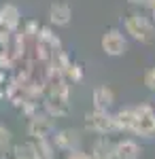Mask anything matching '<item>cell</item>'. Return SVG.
I'll return each mask as SVG.
<instances>
[{
    "label": "cell",
    "mask_w": 155,
    "mask_h": 159,
    "mask_svg": "<svg viewBox=\"0 0 155 159\" xmlns=\"http://www.w3.org/2000/svg\"><path fill=\"white\" fill-rule=\"evenodd\" d=\"M28 136L32 140H45V138H51L53 132H55V119L49 117L47 112H36L34 117H30L28 121V127H26Z\"/></svg>",
    "instance_id": "cell-5"
},
{
    "label": "cell",
    "mask_w": 155,
    "mask_h": 159,
    "mask_svg": "<svg viewBox=\"0 0 155 159\" xmlns=\"http://www.w3.org/2000/svg\"><path fill=\"white\" fill-rule=\"evenodd\" d=\"M13 155H15V159H40L34 140H30V142H21V144L13 147Z\"/></svg>",
    "instance_id": "cell-14"
},
{
    "label": "cell",
    "mask_w": 155,
    "mask_h": 159,
    "mask_svg": "<svg viewBox=\"0 0 155 159\" xmlns=\"http://www.w3.org/2000/svg\"><path fill=\"white\" fill-rule=\"evenodd\" d=\"M115 159H140L143 148L134 138H123L119 142H115Z\"/></svg>",
    "instance_id": "cell-8"
},
{
    "label": "cell",
    "mask_w": 155,
    "mask_h": 159,
    "mask_svg": "<svg viewBox=\"0 0 155 159\" xmlns=\"http://www.w3.org/2000/svg\"><path fill=\"white\" fill-rule=\"evenodd\" d=\"M113 121H115L117 132L132 134V125H134V108H132V106H123V108H119L117 112H113Z\"/></svg>",
    "instance_id": "cell-13"
},
{
    "label": "cell",
    "mask_w": 155,
    "mask_h": 159,
    "mask_svg": "<svg viewBox=\"0 0 155 159\" xmlns=\"http://www.w3.org/2000/svg\"><path fill=\"white\" fill-rule=\"evenodd\" d=\"M0 24L4 25L7 30L15 32V30L21 25V11H19L15 4H11V2L2 4V7H0Z\"/></svg>",
    "instance_id": "cell-11"
},
{
    "label": "cell",
    "mask_w": 155,
    "mask_h": 159,
    "mask_svg": "<svg viewBox=\"0 0 155 159\" xmlns=\"http://www.w3.org/2000/svg\"><path fill=\"white\" fill-rule=\"evenodd\" d=\"M115 142L108 136H98L92 144V157L94 159H115Z\"/></svg>",
    "instance_id": "cell-12"
},
{
    "label": "cell",
    "mask_w": 155,
    "mask_h": 159,
    "mask_svg": "<svg viewBox=\"0 0 155 159\" xmlns=\"http://www.w3.org/2000/svg\"><path fill=\"white\" fill-rule=\"evenodd\" d=\"M66 159H89V153H85L83 148H74L66 153Z\"/></svg>",
    "instance_id": "cell-18"
},
{
    "label": "cell",
    "mask_w": 155,
    "mask_h": 159,
    "mask_svg": "<svg viewBox=\"0 0 155 159\" xmlns=\"http://www.w3.org/2000/svg\"><path fill=\"white\" fill-rule=\"evenodd\" d=\"M100 47L104 51V55H108V57H121L128 51V38L121 30L110 28L104 32V36L100 40Z\"/></svg>",
    "instance_id": "cell-4"
},
{
    "label": "cell",
    "mask_w": 155,
    "mask_h": 159,
    "mask_svg": "<svg viewBox=\"0 0 155 159\" xmlns=\"http://www.w3.org/2000/svg\"><path fill=\"white\" fill-rule=\"evenodd\" d=\"M130 4H134V7H144L147 4V0H128Z\"/></svg>",
    "instance_id": "cell-20"
},
{
    "label": "cell",
    "mask_w": 155,
    "mask_h": 159,
    "mask_svg": "<svg viewBox=\"0 0 155 159\" xmlns=\"http://www.w3.org/2000/svg\"><path fill=\"white\" fill-rule=\"evenodd\" d=\"M123 30L130 38H134L140 45H151L155 40V24L151 17H147L144 13H132L123 21Z\"/></svg>",
    "instance_id": "cell-1"
},
{
    "label": "cell",
    "mask_w": 155,
    "mask_h": 159,
    "mask_svg": "<svg viewBox=\"0 0 155 159\" xmlns=\"http://www.w3.org/2000/svg\"><path fill=\"white\" fill-rule=\"evenodd\" d=\"M11 140H13V132L9 129V127H4V125L0 123V153H4V151L9 148Z\"/></svg>",
    "instance_id": "cell-16"
},
{
    "label": "cell",
    "mask_w": 155,
    "mask_h": 159,
    "mask_svg": "<svg viewBox=\"0 0 155 159\" xmlns=\"http://www.w3.org/2000/svg\"><path fill=\"white\" fill-rule=\"evenodd\" d=\"M49 21L58 28H66L72 21V9L66 2H53L49 7Z\"/></svg>",
    "instance_id": "cell-9"
},
{
    "label": "cell",
    "mask_w": 155,
    "mask_h": 159,
    "mask_svg": "<svg viewBox=\"0 0 155 159\" xmlns=\"http://www.w3.org/2000/svg\"><path fill=\"white\" fill-rule=\"evenodd\" d=\"M43 108L49 117L53 119H62V117H68L72 112L70 106V93H47L45 102H43Z\"/></svg>",
    "instance_id": "cell-6"
},
{
    "label": "cell",
    "mask_w": 155,
    "mask_h": 159,
    "mask_svg": "<svg viewBox=\"0 0 155 159\" xmlns=\"http://www.w3.org/2000/svg\"><path fill=\"white\" fill-rule=\"evenodd\" d=\"M143 83H144V87H147L149 91H153V93H155V66H153V68H149V70L144 72Z\"/></svg>",
    "instance_id": "cell-17"
},
{
    "label": "cell",
    "mask_w": 155,
    "mask_h": 159,
    "mask_svg": "<svg viewBox=\"0 0 155 159\" xmlns=\"http://www.w3.org/2000/svg\"><path fill=\"white\" fill-rule=\"evenodd\" d=\"M134 108V125H132V136H138L143 140H153L155 138V108L151 104H138Z\"/></svg>",
    "instance_id": "cell-2"
},
{
    "label": "cell",
    "mask_w": 155,
    "mask_h": 159,
    "mask_svg": "<svg viewBox=\"0 0 155 159\" xmlns=\"http://www.w3.org/2000/svg\"><path fill=\"white\" fill-rule=\"evenodd\" d=\"M85 129L98 136H108L117 132L113 115L108 110H96V108L92 112H85Z\"/></svg>",
    "instance_id": "cell-3"
},
{
    "label": "cell",
    "mask_w": 155,
    "mask_h": 159,
    "mask_svg": "<svg viewBox=\"0 0 155 159\" xmlns=\"http://www.w3.org/2000/svg\"><path fill=\"white\" fill-rule=\"evenodd\" d=\"M92 102L96 110H110L115 104V93L108 85H98L92 91Z\"/></svg>",
    "instance_id": "cell-10"
},
{
    "label": "cell",
    "mask_w": 155,
    "mask_h": 159,
    "mask_svg": "<svg viewBox=\"0 0 155 159\" xmlns=\"http://www.w3.org/2000/svg\"><path fill=\"white\" fill-rule=\"evenodd\" d=\"M36 148H38V155L40 159H55V147L51 142V138H45V140H34Z\"/></svg>",
    "instance_id": "cell-15"
},
{
    "label": "cell",
    "mask_w": 155,
    "mask_h": 159,
    "mask_svg": "<svg viewBox=\"0 0 155 159\" xmlns=\"http://www.w3.org/2000/svg\"><path fill=\"white\" fill-rule=\"evenodd\" d=\"M147 9H149V13H151V21L155 24V0H147V4H144Z\"/></svg>",
    "instance_id": "cell-19"
},
{
    "label": "cell",
    "mask_w": 155,
    "mask_h": 159,
    "mask_svg": "<svg viewBox=\"0 0 155 159\" xmlns=\"http://www.w3.org/2000/svg\"><path fill=\"white\" fill-rule=\"evenodd\" d=\"M89 159H94V157H92V155H89Z\"/></svg>",
    "instance_id": "cell-21"
},
{
    "label": "cell",
    "mask_w": 155,
    "mask_h": 159,
    "mask_svg": "<svg viewBox=\"0 0 155 159\" xmlns=\"http://www.w3.org/2000/svg\"><path fill=\"white\" fill-rule=\"evenodd\" d=\"M81 132L74 129V127H62V129H55L53 136H51V142L55 151H74V148H81Z\"/></svg>",
    "instance_id": "cell-7"
}]
</instances>
